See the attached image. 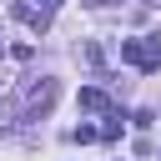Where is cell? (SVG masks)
<instances>
[{"mask_svg":"<svg viewBox=\"0 0 161 161\" xmlns=\"http://www.w3.org/2000/svg\"><path fill=\"white\" fill-rule=\"evenodd\" d=\"M55 96H60V86L50 80V75H30V80H20V96H15V121H35V116H45L50 106H55Z\"/></svg>","mask_w":161,"mask_h":161,"instance_id":"6da1fadb","label":"cell"},{"mask_svg":"<svg viewBox=\"0 0 161 161\" xmlns=\"http://www.w3.org/2000/svg\"><path fill=\"white\" fill-rule=\"evenodd\" d=\"M121 60L151 75V70L161 65V35H141V40H121Z\"/></svg>","mask_w":161,"mask_h":161,"instance_id":"7a4b0ae2","label":"cell"},{"mask_svg":"<svg viewBox=\"0 0 161 161\" xmlns=\"http://www.w3.org/2000/svg\"><path fill=\"white\" fill-rule=\"evenodd\" d=\"M10 15H15L20 25H30V30H50V10H40V5H30V0H15Z\"/></svg>","mask_w":161,"mask_h":161,"instance_id":"3957f363","label":"cell"},{"mask_svg":"<svg viewBox=\"0 0 161 161\" xmlns=\"http://www.w3.org/2000/svg\"><path fill=\"white\" fill-rule=\"evenodd\" d=\"M80 111H101V116H111V96H106L101 86H80Z\"/></svg>","mask_w":161,"mask_h":161,"instance_id":"277c9868","label":"cell"},{"mask_svg":"<svg viewBox=\"0 0 161 161\" xmlns=\"http://www.w3.org/2000/svg\"><path fill=\"white\" fill-rule=\"evenodd\" d=\"M75 60H86L91 70H101V65H106V50H101L96 40H80V50H75Z\"/></svg>","mask_w":161,"mask_h":161,"instance_id":"5b68a950","label":"cell"},{"mask_svg":"<svg viewBox=\"0 0 161 161\" xmlns=\"http://www.w3.org/2000/svg\"><path fill=\"white\" fill-rule=\"evenodd\" d=\"M121 131H126V121H121V111H111L106 126H101V141H121Z\"/></svg>","mask_w":161,"mask_h":161,"instance_id":"8992f818","label":"cell"},{"mask_svg":"<svg viewBox=\"0 0 161 161\" xmlns=\"http://www.w3.org/2000/svg\"><path fill=\"white\" fill-rule=\"evenodd\" d=\"M70 141H80V146H86V141H101V126H75Z\"/></svg>","mask_w":161,"mask_h":161,"instance_id":"52a82bcc","label":"cell"},{"mask_svg":"<svg viewBox=\"0 0 161 161\" xmlns=\"http://www.w3.org/2000/svg\"><path fill=\"white\" fill-rule=\"evenodd\" d=\"M10 55H15V60H30V55H35V45H30V40H20V45H10Z\"/></svg>","mask_w":161,"mask_h":161,"instance_id":"ba28073f","label":"cell"},{"mask_svg":"<svg viewBox=\"0 0 161 161\" xmlns=\"http://www.w3.org/2000/svg\"><path fill=\"white\" fill-rule=\"evenodd\" d=\"M40 10H50V15H55V10H60V0H40Z\"/></svg>","mask_w":161,"mask_h":161,"instance_id":"9c48e42d","label":"cell"},{"mask_svg":"<svg viewBox=\"0 0 161 161\" xmlns=\"http://www.w3.org/2000/svg\"><path fill=\"white\" fill-rule=\"evenodd\" d=\"M80 5H91V10H101V5H111V0H80Z\"/></svg>","mask_w":161,"mask_h":161,"instance_id":"30bf717a","label":"cell"},{"mask_svg":"<svg viewBox=\"0 0 161 161\" xmlns=\"http://www.w3.org/2000/svg\"><path fill=\"white\" fill-rule=\"evenodd\" d=\"M141 5H146V10H161V0H141Z\"/></svg>","mask_w":161,"mask_h":161,"instance_id":"8fae6325","label":"cell"}]
</instances>
